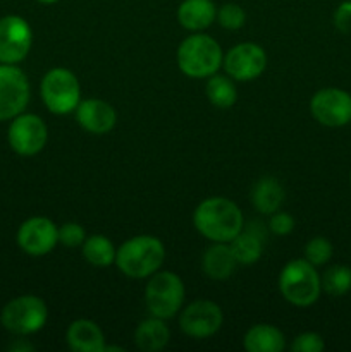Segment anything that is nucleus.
<instances>
[{"label": "nucleus", "mask_w": 351, "mask_h": 352, "mask_svg": "<svg viewBox=\"0 0 351 352\" xmlns=\"http://www.w3.org/2000/svg\"><path fill=\"white\" fill-rule=\"evenodd\" d=\"M332 244L326 237H313L305 246V260L310 261L313 267L326 265L332 258Z\"/></svg>", "instance_id": "27"}, {"label": "nucleus", "mask_w": 351, "mask_h": 352, "mask_svg": "<svg viewBox=\"0 0 351 352\" xmlns=\"http://www.w3.org/2000/svg\"><path fill=\"white\" fill-rule=\"evenodd\" d=\"M279 291L289 305L298 308L312 306L322 292L319 272L305 258L291 260L279 274Z\"/></svg>", "instance_id": "4"}, {"label": "nucleus", "mask_w": 351, "mask_h": 352, "mask_svg": "<svg viewBox=\"0 0 351 352\" xmlns=\"http://www.w3.org/2000/svg\"><path fill=\"white\" fill-rule=\"evenodd\" d=\"M86 239L83 226L76 222H67L58 227V244L65 248H81Z\"/></svg>", "instance_id": "28"}, {"label": "nucleus", "mask_w": 351, "mask_h": 352, "mask_svg": "<svg viewBox=\"0 0 351 352\" xmlns=\"http://www.w3.org/2000/svg\"><path fill=\"white\" fill-rule=\"evenodd\" d=\"M40 95L48 112L65 116L74 112L81 102V85L72 71L54 67L41 79Z\"/></svg>", "instance_id": "6"}, {"label": "nucleus", "mask_w": 351, "mask_h": 352, "mask_svg": "<svg viewBox=\"0 0 351 352\" xmlns=\"http://www.w3.org/2000/svg\"><path fill=\"white\" fill-rule=\"evenodd\" d=\"M295 219H292L291 213L288 212H275L270 215L268 220V230L275 236H288L295 229Z\"/></svg>", "instance_id": "30"}, {"label": "nucleus", "mask_w": 351, "mask_h": 352, "mask_svg": "<svg viewBox=\"0 0 351 352\" xmlns=\"http://www.w3.org/2000/svg\"><path fill=\"white\" fill-rule=\"evenodd\" d=\"M217 21H219V24L224 30L236 31L243 28L244 23H246V12H244V9L240 3L227 2L217 9Z\"/></svg>", "instance_id": "26"}, {"label": "nucleus", "mask_w": 351, "mask_h": 352, "mask_svg": "<svg viewBox=\"0 0 351 352\" xmlns=\"http://www.w3.org/2000/svg\"><path fill=\"white\" fill-rule=\"evenodd\" d=\"M286 198L284 188L272 175L258 179L251 189V205L262 215H272L281 208Z\"/></svg>", "instance_id": "19"}, {"label": "nucleus", "mask_w": 351, "mask_h": 352, "mask_svg": "<svg viewBox=\"0 0 351 352\" xmlns=\"http://www.w3.org/2000/svg\"><path fill=\"white\" fill-rule=\"evenodd\" d=\"M169 339H171V330L165 325V320L157 316L143 320L134 330V342L138 349L143 352L162 351L169 344Z\"/></svg>", "instance_id": "21"}, {"label": "nucleus", "mask_w": 351, "mask_h": 352, "mask_svg": "<svg viewBox=\"0 0 351 352\" xmlns=\"http://www.w3.org/2000/svg\"><path fill=\"white\" fill-rule=\"evenodd\" d=\"M83 256L93 267H110L116 263V253L117 250L114 248L112 241L109 237L102 236V234H95V236L86 237L85 243L81 246Z\"/></svg>", "instance_id": "24"}, {"label": "nucleus", "mask_w": 351, "mask_h": 352, "mask_svg": "<svg viewBox=\"0 0 351 352\" xmlns=\"http://www.w3.org/2000/svg\"><path fill=\"white\" fill-rule=\"evenodd\" d=\"M222 67L234 81H253L267 67V54L260 45L243 41L224 55Z\"/></svg>", "instance_id": "12"}, {"label": "nucleus", "mask_w": 351, "mask_h": 352, "mask_svg": "<svg viewBox=\"0 0 351 352\" xmlns=\"http://www.w3.org/2000/svg\"><path fill=\"white\" fill-rule=\"evenodd\" d=\"M237 261L229 243H213L202 256V270L212 280H226L234 274Z\"/></svg>", "instance_id": "17"}, {"label": "nucleus", "mask_w": 351, "mask_h": 352, "mask_svg": "<svg viewBox=\"0 0 351 352\" xmlns=\"http://www.w3.org/2000/svg\"><path fill=\"white\" fill-rule=\"evenodd\" d=\"M47 320V305L43 299L33 294H24L10 299L0 313V323L3 329L21 337L40 332Z\"/></svg>", "instance_id": "7"}, {"label": "nucleus", "mask_w": 351, "mask_h": 352, "mask_svg": "<svg viewBox=\"0 0 351 352\" xmlns=\"http://www.w3.org/2000/svg\"><path fill=\"white\" fill-rule=\"evenodd\" d=\"M243 346L248 352H281L286 347V337L277 327L258 323L244 333Z\"/></svg>", "instance_id": "20"}, {"label": "nucleus", "mask_w": 351, "mask_h": 352, "mask_svg": "<svg viewBox=\"0 0 351 352\" xmlns=\"http://www.w3.org/2000/svg\"><path fill=\"white\" fill-rule=\"evenodd\" d=\"M16 241L30 256H45L58 244V227L47 217H31L21 223Z\"/></svg>", "instance_id": "14"}, {"label": "nucleus", "mask_w": 351, "mask_h": 352, "mask_svg": "<svg viewBox=\"0 0 351 352\" xmlns=\"http://www.w3.org/2000/svg\"><path fill=\"white\" fill-rule=\"evenodd\" d=\"M179 71L191 79L210 78L222 67L224 54L217 40L205 33H193L176 52Z\"/></svg>", "instance_id": "3"}, {"label": "nucleus", "mask_w": 351, "mask_h": 352, "mask_svg": "<svg viewBox=\"0 0 351 352\" xmlns=\"http://www.w3.org/2000/svg\"><path fill=\"white\" fill-rule=\"evenodd\" d=\"M76 120L86 133L102 134L110 133L117 124V112L109 102L100 98L81 100L76 107Z\"/></svg>", "instance_id": "15"}, {"label": "nucleus", "mask_w": 351, "mask_h": 352, "mask_svg": "<svg viewBox=\"0 0 351 352\" xmlns=\"http://www.w3.org/2000/svg\"><path fill=\"white\" fill-rule=\"evenodd\" d=\"M237 265L257 263L264 253V237L253 229H244L229 243Z\"/></svg>", "instance_id": "22"}, {"label": "nucleus", "mask_w": 351, "mask_h": 352, "mask_svg": "<svg viewBox=\"0 0 351 352\" xmlns=\"http://www.w3.org/2000/svg\"><path fill=\"white\" fill-rule=\"evenodd\" d=\"M313 119L327 127H341L351 122V95L339 88H322L310 100Z\"/></svg>", "instance_id": "13"}, {"label": "nucleus", "mask_w": 351, "mask_h": 352, "mask_svg": "<svg viewBox=\"0 0 351 352\" xmlns=\"http://www.w3.org/2000/svg\"><path fill=\"white\" fill-rule=\"evenodd\" d=\"M65 342L74 352H103L105 336L93 320L79 318L67 327Z\"/></svg>", "instance_id": "16"}, {"label": "nucleus", "mask_w": 351, "mask_h": 352, "mask_svg": "<svg viewBox=\"0 0 351 352\" xmlns=\"http://www.w3.org/2000/svg\"><path fill=\"white\" fill-rule=\"evenodd\" d=\"M30 96L31 88L26 74L17 65L0 64V122L23 113Z\"/></svg>", "instance_id": "9"}, {"label": "nucleus", "mask_w": 351, "mask_h": 352, "mask_svg": "<svg viewBox=\"0 0 351 352\" xmlns=\"http://www.w3.org/2000/svg\"><path fill=\"white\" fill-rule=\"evenodd\" d=\"M350 182H351V175H350Z\"/></svg>", "instance_id": "33"}, {"label": "nucleus", "mask_w": 351, "mask_h": 352, "mask_svg": "<svg viewBox=\"0 0 351 352\" xmlns=\"http://www.w3.org/2000/svg\"><path fill=\"white\" fill-rule=\"evenodd\" d=\"M7 141L14 153L21 157H33L40 153L48 141L47 124L36 113H19L10 119Z\"/></svg>", "instance_id": "8"}, {"label": "nucleus", "mask_w": 351, "mask_h": 352, "mask_svg": "<svg viewBox=\"0 0 351 352\" xmlns=\"http://www.w3.org/2000/svg\"><path fill=\"white\" fill-rule=\"evenodd\" d=\"M222 322V309L210 299H196L179 311V327L191 339H209L219 332Z\"/></svg>", "instance_id": "10"}, {"label": "nucleus", "mask_w": 351, "mask_h": 352, "mask_svg": "<svg viewBox=\"0 0 351 352\" xmlns=\"http://www.w3.org/2000/svg\"><path fill=\"white\" fill-rule=\"evenodd\" d=\"M326 349V342L315 332H303L292 339L291 351L295 352H322Z\"/></svg>", "instance_id": "29"}, {"label": "nucleus", "mask_w": 351, "mask_h": 352, "mask_svg": "<svg viewBox=\"0 0 351 352\" xmlns=\"http://www.w3.org/2000/svg\"><path fill=\"white\" fill-rule=\"evenodd\" d=\"M33 45V30L24 17H0V64H19L28 57Z\"/></svg>", "instance_id": "11"}, {"label": "nucleus", "mask_w": 351, "mask_h": 352, "mask_svg": "<svg viewBox=\"0 0 351 352\" xmlns=\"http://www.w3.org/2000/svg\"><path fill=\"white\" fill-rule=\"evenodd\" d=\"M193 223L205 239L212 243H231L243 230L244 219L233 199L212 196L196 206Z\"/></svg>", "instance_id": "1"}, {"label": "nucleus", "mask_w": 351, "mask_h": 352, "mask_svg": "<svg viewBox=\"0 0 351 352\" xmlns=\"http://www.w3.org/2000/svg\"><path fill=\"white\" fill-rule=\"evenodd\" d=\"M334 24L341 31L351 30V0H346L337 7L336 14H334Z\"/></svg>", "instance_id": "31"}, {"label": "nucleus", "mask_w": 351, "mask_h": 352, "mask_svg": "<svg viewBox=\"0 0 351 352\" xmlns=\"http://www.w3.org/2000/svg\"><path fill=\"white\" fill-rule=\"evenodd\" d=\"M184 284L174 272L158 270L148 277L145 302L151 316L171 320L181 311L184 302Z\"/></svg>", "instance_id": "5"}, {"label": "nucleus", "mask_w": 351, "mask_h": 352, "mask_svg": "<svg viewBox=\"0 0 351 352\" xmlns=\"http://www.w3.org/2000/svg\"><path fill=\"white\" fill-rule=\"evenodd\" d=\"M165 248L155 236H134L124 241L116 253V265L129 278H148L164 265Z\"/></svg>", "instance_id": "2"}, {"label": "nucleus", "mask_w": 351, "mask_h": 352, "mask_svg": "<svg viewBox=\"0 0 351 352\" xmlns=\"http://www.w3.org/2000/svg\"><path fill=\"white\" fill-rule=\"evenodd\" d=\"M215 19L217 7L213 0H182L178 7L179 24L193 33L210 28Z\"/></svg>", "instance_id": "18"}, {"label": "nucleus", "mask_w": 351, "mask_h": 352, "mask_svg": "<svg viewBox=\"0 0 351 352\" xmlns=\"http://www.w3.org/2000/svg\"><path fill=\"white\" fill-rule=\"evenodd\" d=\"M322 291L330 298H341L351 291V268L346 265H332L320 277Z\"/></svg>", "instance_id": "25"}, {"label": "nucleus", "mask_w": 351, "mask_h": 352, "mask_svg": "<svg viewBox=\"0 0 351 352\" xmlns=\"http://www.w3.org/2000/svg\"><path fill=\"white\" fill-rule=\"evenodd\" d=\"M36 2H40V3H45V6H50V3H57L58 0H36Z\"/></svg>", "instance_id": "32"}, {"label": "nucleus", "mask_w": 351, "mask_h": 352, "mask_svg": "<svg viewBox=\"0 0 351 352\" xmlns=\"http://www.w3.org/2000/svg\"><path fill=\"white\" fill-rule=\"evenodd\" d=\"M205 93L209 102L217 109H231L237 100V89L234 79L224 74H213L206 78Z\"/></svg>", "instance_id": "23"}]
</instances>
